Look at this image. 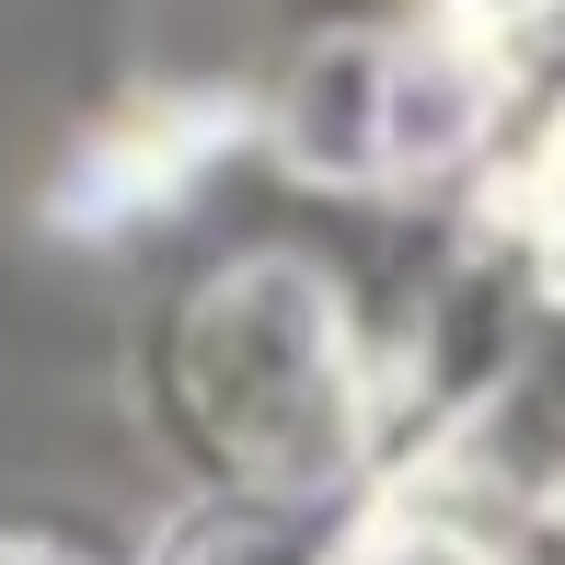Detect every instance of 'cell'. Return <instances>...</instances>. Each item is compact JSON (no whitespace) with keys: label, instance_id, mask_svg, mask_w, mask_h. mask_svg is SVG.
<instances>
[{"label":"cell","instance_id":"obj_2","mask_svg":"<svg viewBox=\"0 0 565 565\" xmlns=\"http://www.w3.org/2000/svg\"><path fill=\"white\" fill-rule=\"evenodd\" d=\"M0 565H82V554H58V543H35V531H23V543H0Z\"/></svg>","mask_w":565,"mask_h":565},{"label":"cell","instance_id":"obj_1","mask_svg":"<svg viewBox=\"0 0 565 565\" xmlns=\"http://www.w3.org/2000/svg\"><path fill=\"white\" fill-rule=\"evenodd\" d=\"M162 381L173 416L209 439V461L266 497H312V484L358 473L393 416L381 335L312 254H231L173 312Z\"/></svg>","mask_w":565,"mask_h":565}]
</instances>
